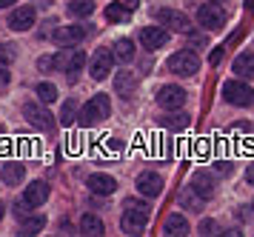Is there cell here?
Instances as JSON below:
<instances>
[{"mask_svg":"<svg viewBox=\"0 0 254 237\" xmlns=\"http://www.w3.org/2000/svg\"><path fill=\"white\" fill-rule=\"evenodd\" d=\"M154 17H157V23L160 26H166V29H172V32H191V20L186 17L183 11H177V9H157L154 11Z\"/></svg>","mask_w":254,"mask_h":237,"instance_id":"cell-7","label":"cell"},{"mask_svg":"<svg viewBox=\"0 0 254 237\" xmlns=\"http://www.w3.org/2000/svg\"><path fill=\"white\" fill-rule=\"evenodd\" d=\"M223 97H226V103H231V106H252L254 89L249 83H243V80H229V83H223Z\"/></svg>","mask_w":254,"mask_h":237,"instance_id":"cell-5","label":"cell"},{"mask_svg":"<svg viewBox=\"0 0 254 237\" xmlns=\"http://www.w3.org/2000/svg\"><path fill=\"white\" fill-rule=\"evenodd\" d=\"M197 23L208 29V32H217L226 26V11L220 9L217 3H203L200 9H197Z\"/></svg>","mask_w":254,"mask_h":237,"instance_id":"cell-6","label":"cell"},{"mask_svg":"<svg viewBox=\"0 0 254 237\" xmlns=\"http://www.w3.org/2000/svg\"><path fill=\"white\" fill-rule=\"evenodd\" d=\"M189 120H191V117H189L186 112L172 109V114H166V117H163V126H166V129H174V132H180V129H186V126H189Z\"/></svg>","mask_w":254,"mask_h":237,"instance_id":"cell-26","label":"cell"},{"mask_svg":"<svg viewBox=\"0 0 254 237\" xmlns=\"http://www.w3.org/2000/svg\"><path fill=\"white\" fill-rule=\"evenodd\" d=\"M166 69H169L172 75H180V78H191L197 69H200V57H197L191 49H183V52H174V55L169 57Z\"/></svg>","mask_w":254,"mask_h":237,"instance_id":"cell-3","label":"cell"},{"mask_svg":"<svg viewBox=\"0 0 254 237\" xmlns=\"http://www.w3.org/2000/svg\"><path fill=\"white\" fill-rule=\"evenodd\" d=\"M180 203L183 206H191V209H200V200H194V197H189V192L180 194Z\"/></svg>","mask_w":254,"mask_h":237,"instance_id":"cell-33","label":"cell"},{"mask_svg":"<svg viewBox=\"0 0 254 237\" xmlns=\"http://www.w3.org/2000/svg\"><path fill=\"white\" fill-rule=\"evenodd\" d=\"M157 103H160L166 112H172V109H183V103H186L183 86H160V91H157Z\"/></svg>","mask_w":254,"mask_h":237,"instance_id":"cell-10","label":"cell"},{"mask_svg":"<svg viewBox=\"0 0 254 237\" xmlns=\"http://www.w3.org/2000/svg\"><path fill=\"white\" fill-rule=\"evenodd\" d=\"M74 114H77V103L66 100V103H63V109H60V123L71 126V123H74Z\"/></svg>","mask_w":254,"mask_h":237,"instance_id":"cell-29","label":"cell"},{"mask_svg":"<svg viewBox=\"0 0 254 237\" xmlns=\"http://www.w3.org/2000/svg\"><path fill=\"white\" fill-rule=\"evenodd\" d=\"M49 183H43V180H35V183H29L26 186V192H23V203L26 206H32V209H37V206H43L49 200Z\"/></svg>","mask_w":254,"mask_h":237,"instance_id":"cell-16","label":"cell"},{"mask_svg":"<svg viewBox=\"0 0 254 237\" xmlns=\"http://www.w3.org/2000/svg\"><path fill=\"white\" fill-rule=\"evenodd\" d=\"M128 17H131V9H128L126 3H109V6H106V20L123 23V20H128Z\"/></svg>","mask_w":254,"mask_h":237,"instance_id":"cell-24","label":"cell"},{"mask_svg":"<svg viewBox=\"0 0 254 237\" xmlns=\"http://www.w3.org/2000/svg\"><path fill=\"white\" fill-rule=\"evenodd\" d=\"M86 183H89V189H92L94 194H103V197L117 189V180L112 177V174H92Z\"/></svg>","mask_w":254,"mask_h":237,"instance_id":"cell-17","label":"cell"},{"mask_svg":"<svg viewBox=\"0 0 254 237\" xmlns=\"http://www.w3.org/2000/svg\"><path fill=\"white\" fill-rule=\"evenodd\" d=\"M211 3H223V0H211Z\"/></svg>","mask_w":254,"mask_h":237,"instance_id":"cell-38","label":"cell"},{"mask_svg":"<svg viewBox=\"0 0 254 237\" xmlns=\"http://www.w3.org/2000/svg\"><path fill=\"white\" fill-rule=\"evenodd\" d=\"M123 3H126L128 9H137V6H140V0H123Z\"/></svg>","mask_w":254,"mask_h":237,"instance_id":"cell-35","label":"cell"},{"mask_svg":"<svg viewBox=\"0 0 254 237\" xmlns=\"http://www.w3.org/2000/svg\"><path fill=\"white\" fill-rule=\"evenodd\" d=\"M12 3H17V0H0V9H6V6H12Z\"/></svg>","mask_w":254,"mask_h":237,"instance_id":"cell-36","label":"cell"},{"mask_svg":"<svg viewBox=\"0 0 254 237\" xmlns=\"http://www.w3.org/2000/svg\"><path fill=\"white\" fill-rule=\"evenodd\" d=\"M37 20V11L35 6H20V9H14L9 14V29L12 32H26V29H32Z\"/></svg>","mask_w":254,"mask_h":237,"instance_id":"cell-11","label":"cell"},{"mask_svg":"<svg viewBox=\"0 0 254 237\" xmlns=\"http://www.w3.org/2000/svg\"><path fill=\"white\" fill-rule=\"evenodd\" d=\"M86 37V26H58L52 32V40L58 46H77Z\"/></svg>","mask_w":254,"mask_h":237,"instance_id":"cell-12","label":"cell"},{"mask_svg":"<svg viewBox=\"0 0 254 237\" xmlns=\"http://www.w3.org/2000/svg\"><path fill=\"white\" fill-rule=\"evenodd\" d=\"M43 226H46V217L43 215L26 217L23 223H20V235H37V232H43Z\"/></svg>","mask_w":254,"mask_h":237,"instance_id":"cell-27","label":"cell"},{"mask_svg":"<svg viewBox=\"0 0 254 237\" xmlns=\"http://www.w3.org/2000/svg\"><path fill=\"white\" fill-rule=\"evenodd\" d=\"M137 75L134 72H117V78H115V89L117 94H123V97H131L134 94V89H137Z\"/></svg>","mask_w":254,"mask_h":237,"instance_id":"cell-18","label":"cell"},{"mask_svg":"<svg viewBox=\"0 0 254 237\" xmlns=\"http://www.w3.org/2000/svg\"><path fill=\"white\" fill-rule=\"evenodd\" d=\"M200 235H217V223L214 220H203L200 223Z\"/></svg>","mask_w":254,"mask_h":237,"instance_id":"cell-31","label":"cell"},{"mask_svg":"<svg viewBox=\"0 0 254 237\" xmlns=\"http://www.w3.org/2000/svg\"><path fill=\"white\" fill-rule=\"evenodd\" d=\"M246 180H249V186H254V163L246 169Z\"/></svg>","mask_w":254,"mask_h":237,"instance_id":"cell-34","label":"cell"},{"mask_svg":"<svg viewBox=\"0 0 254 237\" xmlns=\"http://www.w3.org/2000/svg\"><path fill=\"white\" fill-rule=\"evenodd\" d=\"M234 75H237L240 80L254 78V52H243V55H237V60H234Z\"/></svg>","mask_w":254,"mask_h":237,"instance_id":"cell-21","label":"cell"},{"mask_svg":"<svg viewBox=\"0 0 254 237\" xmlns=\"http://www.w3.org/2000/svg\"><path fill=\"white\" fill-rule=\"evenodd\" d=\"M37 69H40V72H52V69H55V57H40V60H37Z\"/></svg>","mask_w":254,"mask_h":237,"instance_id":"cell-32","label":"cell"},{"mask_svg":"<svg viewBox=\"0 0 254 237\" xmlns=\"http://www.w3.org/2000/svg\"><path fill=\"white\" fill-rule=\"evenodd\" d=\"M3 215H6V206L0 203V220H3Z\"/></svg>","mask_w":254,"mask_h":237,"instance_id":"cell-37","label":"cell"},{"mask_svg":"<svg viewBox=\"0 0 254 237\" xmlns=\"http://www.w3.org/2000/svg\"><path fill=\"white\" fill-rule=\"evenodd\" d=\"M23 114H26V120L35 126V129H40V132H52V129H55V120H52V114L43 109V103H26Z\"/></svg>","mask_w":254,"mask_h":237,"instance_id":"cell-9","label":"cell"},{"mask_svg":"<svg viewBox=\"0 0 254 237\" xmlns=\"http://www.w3.org/2000/svg\"><path fill=\"white\" fill-rule=\"evenodd\" d=\"M166 40H169V32L163 26H146V29H140V43H143V49H149V52L163 49Z\"/></svg>","mask_w":254,"mask_h":237,"instance_id":"cell-13","label":"cell"},{"mask_svg":"<svg viewBox=\"0 0 254 237\" xmlns=\"http://www.w3.org/2000/svg\"><path fill=\"white\" fill-rule=\"evenodd\" d=\"M112 49H115V52H112V57H117L120 63H128V60L134 57V43H131L128 37H120Z\"/></svg>","mask_w":254,"mask_h":237,"instance_id":"cell-23","label":"cell"},{"mask_svg":"<svg viewBox=\"0 0 254 237\" xmlns=\"http://www.w3.org/2000/svg\"><path fill=\"white\" fill-rule=\"evenodd\" d=\"M69 11L74 14V17H89V14L94 11V3H92V0H71Z\"/></svg>","mask_w":254,"mask_h":237,"instance_id":"cell-28","label":"cell"},{"mask_svg":"<svg viewBox=\"0 0 254 237\" xmlns=\"http://www.w3.org/2000/svg\"><path fill=\"white\" fill-rule=\"evenodd\" d=\"M189 189L200 197V200H208L211 194H214V189H217V177L211 174V171H206V169H200V171H194L191 174V183H189Z\"/></svg>","mask_w":254,"mask_h":237,"instance_id":"cell-8","label":"cell"},{"mask_svg":"<svg viewBox=\"0 0 254 237\" xmlns=\"http://www.w3.org/2000/svg\"><path fill=\"white\" fill-rule=\"evenodd\" d=\"M137 192L146 197H157L163 192V177L157 171H140L137 174Z\"/></svg>","mask_w":254,"mask_h":237,"instance_id":"cell-15","label":"cell"},{"mask_svg":"<svg viewBox=\"0 0 254 237\" xmlns=\"http://www.w3.org/2000/svg\"><path fill=\"white\" fill-rule=\"evenodd\" d=\"M109 114H112V103H109V97H106V94H94L92 100L83 103L80 123L83 126H94V123H100V120H106Z\"/></svg>","mask_w":254,"mask_h":237,"instance_id":"cell-2","label":"cell"},{"mask_svg":"<svg viewBox=\"0 0 254 237\" xmlns=\"http://www.w3.org/2000/svg\"><path fill=\"white\" fill-rule=\"evenodd\" d=\"M80 235H89V237H100L103 235V220H100V217L97 215H92V212H89V215H83L80 217Z\"/></svg>","mask_w":254,"mask_h":237,"instance_id":"cell-22","label":"cell"},{"mask_svg":"<svg viewBox=\"0 0 254 237\" xmlns=\"http://www.w3.org/2000/svg\"><path fill=\"white\" fill-rule=\"evenodd\" d=\"M83 63H86V55H83L80 49H74V46H66L63 52L55 55V69H60L69 78H77V72L83 69Z\"/></svg>","mask_w":254,"mask_h":237,"instance_id":"cell-4","label":"cell"},{"mask_svg":"<svg viewBox=\"0 0 254 237\" xmlns=\"http://www.w3.org/2000/svg\"><path fill=\"white\" fill-rule=\"evenodd\" d=\"M0 132H3V126H0Z\"/></svg>","mask_w":254,"mask_h":237,"instance_id":"cell-39","label":"cell"},{"mask_svg":"<svg viewBox=\"0 0 254 237\" xmlns=\"http://www.w3.org/2000/svg\"><path fill=\"white\" fill-rule=\"evenodd\" d=\"M9 80H12V75H9V66L3 63V55H0V89L9 86Z\"/></svg>","mask_w":254,"mask_h":237,"instance_id":"cell-30","label":"cell"},{"mask_svg":"<svg viewBox=\"0 0 254 237\" xmlns=\"http://www.w3.org/2000/svg\"><path fill=\"white\" fill-rule=\"evenodd\" d=\"M149 223V206L146 203H137V200H128L126 203V212L120 217V226L126 235H140Z\"/></svg>","mask_w":254,"mask_h":237,"instance_id":"cell-1","label":"cell"},{"mask_svg":"<svg viewBox=\"0 0 254 237\" xmlns=\"http://www.w3.org/2000/svg\"><path fill=\"white\" fill-rule=\"evenodd\" d=\"M112 66H115V57L109 49H97L92 57V78L94 80H106L112 75Z\"/></svg>","mask_w":254,"mask_h":237,"instance_id":"cell-14","label":"cell"},{"mask_svg":"<svg viewBox=\"0 0 254 237\" xmlns=\"http://www.w3.org/2000/svg\"><path fill=\"white\" fill-rule=\"evenodd\" d=\"M35 94H37V100L43 103V106H49V103L58 100V86L43 80V83H37V86H35Z\"/></svg>","mask_w":254,"mask_h":237,"instance_id":"cell-25","label":"cell"},{"mask_svg":"<svg viewBox=\"0 0 254 237\" xmlns=\"http://www.w3.org/2000/svg\"><path fill=\"white\" fill-rule=\"evenodd\" d=\"M0 177H3V183L6 186H20L26 177V166L23 163H3V171H0Z\"/></svg>","mask_w":254,"mask_h":237,"instance_id":"cell-19","label":"cell"},{"mask_svg":"<svg viewBox=\"0 0 254 237\" xmlns=\"http://www.w3.org/2000/svg\"><path fill=\"white\" fill-rule=\"evenodd\" d=\"M163 232L169 237H183V235H189V220L183 215H169L166 223H163Z\"/></svg>","mask_w":254,"mask_h":237,"instance_id":"cell-20","label":"cell"}]
</instances>
